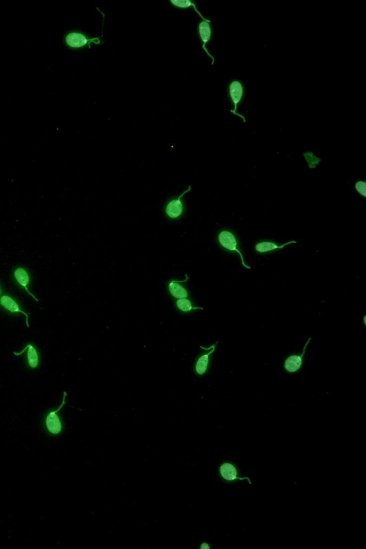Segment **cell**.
I'll use <instances>...</instances> for the list:
<instances>
[{
	"instance_id": "3957f363",
	"label": "cell",
	"mask_w": 366,
	"mask_h": 549,
	"mask_svg": "<svg viewBox=\"0 0 366 549\" xmlns=\"http://www.w3.org/2000/svg\"><path fill=\"white\" fill-rule=\"evenodd\" d=\"M191 190V186H189L183 193L173 196L169 199L164 205V214L170 220H178L185 216L186 213V205L184 195Z\"/></svg>"
},
{
	"instance_id": "4fadbf2b",
	"label": "cell",
	"mask_w": 366,
	"mask_h": 549,
	"mask_svg": "<svg viewBox=\"0 0 366 549\" xmlns=\"http://www.w3.org/2000/svg\"><path fill=\"white\" fill-rule=\"evenodd\" d=\"M175 305L177 310L183 313H188L197 310H203L201 307L195 306L191 299L188 297L175 300Z\"/></svg>"
},
{
	"instance_id": "277c9868",
	"label": "cell",
	"mask_w": 366,
	"mask_h": 549,
	"mask_svg": "<svg viewBox=\"0 0 366 549\" xmlns=\"http://www.w3.org/2000/svg\"><path fill=\"white\" fill-rule=\"evenodd\" d=\"M67 396V394L65 391L63 393V399H62L60 407L57 410L52 411V412H49L45 418L44 425H45V430L50 435H60L63 431V422H62V419L60 418V415H58V412L61 410L62 407L65 406Z\"/></svg>"
},
{
	"instance_id": "9c48e42d",
	"label": "cell",
	"mask_w": 366,
	"mask_h": 549,
	"mask_svg": "<svg viewBox=\"0 0 366 549\" xmlns=\"http://www.w3.org/2000/svg\"><path fill=\"white\" fill-rule=\"evenodd\" d=\"M311 340V338H309V339L307 341L301 355H292V356H289L288 358L285 359V363H284V368H285V371L289 373H295L299 371L303 366V358L304 356L307 346L309 344Z\"/></svg>"
},
{
	"instance_id": "5b68a950",
	"label": "cell",
	"mask_w": 366,
	"mask_h": 549,
	"mask_svg": "<svg viewBox=\"0 0 366 549\" xmlns=\"http://www.w3.org/2000/svg\"><path fill=\"white\" fill-rule=\"evenodd\" d=\"M228 95L233 105V109L231 110V113L235 116L243 118L244 123H245L246 120L244 117L237 113L238 106L242 102L244 97V87L242 82L239 80H233L228 86Z\"/></svg>"
},
{
	"instance_id": "8992f818",
	"label": "cell",
	"mask_w": 366,
	"mask_h": 549,
	"mask_svg": "<svg viewBox=\"0 0 366 549\" xmlns=\"http://www.w3.org/2000/svg\"><path fill=\"white\" fill-rule=\"evenodd\" d=\"M189 277L188 274H185V279L183 280L170 279L167 282V290L168 293L172 298L178 299L186 298L190 297V291L185 285L188 282Z\"/></svg>"
},
{
	"instance_id": "e0dca14e",
	"label": "cell",
	"mask_w": 366,
	"mask_h": 549,
	"mask_svg": "<svg viewBox=\"0 0 366 549\" xmlns=\"http://www.w3.org/2000/svg\"><path fill=\"white\" fill-rule=\"evenodd\" d=\"M356 190L360 195L366 197V183L365 181H358L355 185Z\"/></svg>"
},
{
	"instance_id": "9a60e30c",
	"label": "cell",
	"mask_w": 366,
	"mask_h": 549,
	"mask_svg": "<svg viewBox=\"0 0 366 549\" xmlns=\"http://www.w3.org/2000/svg\"><path fill=\"white\" fill-rule=\"evenodd\" d=\"M26 350H27V360L29 366L33 368L37 367L39 363L38 354H37V352L36 351L35 348H34L32 345H28V346H27L24 349H23V351L20 352V353H16V352H14V354L16 355V356H19V355L22 354L23 352L25 351Z\"/></svg>"
},
{
	"instance_id": "6da1fadb",
	"label": "cell",
	"mask_w": 366,
	"mask_h": 549,
	"mask_svg": "<svg viewBox=\"0 0 366 549\" xmlns=\"http://www.w3.org/2000/svg\"><path fill=\"white\" fill-rule=\"evenodd\" d=\"M216 241L220 248L224 251L230 253H237L241 257L243 266L245 269H250V266H247L244 261V257L241 250L239 237L236 233L230 229H223L218 232L216 236Z\"/></svg>"
},
{
	"instance_id": "30bf717a",
	"label": "cell",
	"mask_w": 366,
	"mask_h": 549,
	"mask_svg": "<svg viewBox=\"0 0 366 549\" xmlns=\"http://www.w3.org/2000/svg\"><path fill=\"white\" fill-rule=\"evenodd\" d=\"M292 243H296V241H291L288 242V243H284L283 245H280L277 242L270 241H263L258 242L256 243L255 246V250L256 253H260V254H265V253H268L272 252V251H276V250L282 249L288 245L292 244Z\"/></svg>"
},
{
	"instance_id": "52a82bcc",
	"label": "cell",
	"mask_w": 366,
	"mask_h": 549,
	"mask_svg": "<svg viewBox=\"0 0 366 549\" xmlns=\"http://www.w3.org/2000/svg\"><path fill=\"white\" fill-rule=\"evenodd\" d=\"M218 343V342H216L214 345L208 348V351H207L208 352L202 353L195 360L194 371L195 374L198 375V376H203L208 371L210 364V357L216 351V347Z\"/></svg>"
},
{
	"instance_id": "2e32d148",
	"label": "cell",
	"mask_w": 366,
	"mask_h": 549,
	"mask_svg": "<svg viewBox=\"0 0 366 549\" xmlns=\"http://www.w3.org/2000/svg\"><path fill=\"white\" fill-rule=\"evenodd\" d=\"M170 3L175 7L180 8V9H188V8L193 7L195 12L198 13V15L203 21L208 20V19L203 17L199 10L197 9L196 4L193 1H190V0H170Z\"/></svg>"
},
{
	"instance_id": "8fae6325",
	"label": "cell",
	"mask_w": 366,
	"mask_h": 549,
	"mask_svg": "<svg viewBox=\"0 0 366 549\" xmlns=\"http://www.w3.org/2000/svg\"><path fill=\"white\" fill-rule=\"evenodd\" d=\"M220 473H221V476L226 481H235L236 479L241 480L243 481L244 479H247L249 483L251 484L250 479L248 478H240L238 477L237 469L236 467L233 466L232 463H223L222 466L220 468Z\"/></svg>"
},
{
	"instance_id": "7c38bea8",
	"label": "cell",
	"mask_w": 366,
	"mask_h": 549,
	"mask_svg": "<svg viewBox=\"0 0 366 549\" xmlns=\"http://www.w3.org/2000/svg\"><path fill=\"white\" fill-rule=\"evenodd\" d=\"M0 305H2L4 308L10 311L11 313H21L24 314L26 316V324H27V326L29 328V323H28V320H29L28 314L21 310L17 302L14 301L11 297L7 296V295H4V296L1 297V299H0Z\"/></svg>"
},
{
	"instance_id": "ac0fdd59",
	"label": "cell",
	"mask_w": 366,
	"mask_h": 549,
	"mask_svg": "<svg viewBox=\"0 0 366 549\" xmlns=\"http://www.w3.org/2000/svg\"><path fill=\"white\" fill-rule=\"evenodd\" d=\"M0 293H1V290H0Z\"/></svg>"
},
{
	"instance_id": "5bb4252c",
	"label": "cell",
	"mask_w": 366,
	"mask_h": 549,
	"mask_svg": "<svg viewBox=\"0 0 366 549\" xmlns=\"http://www.w3.org/2000/svg\"><path fill=\"white\" fill-rule=\"evenodd\" d=\"M14 277H15L16 280H17V282H19V285H22V287H24L26 291H27L28 293H29V295H30L31 296L33 297L36 301L38 302V300L36 298L35 296H34V295H32V294L29 291V290H28L27 285L29 282V277L27 271L23 269H17V270H16L15 272H14Z\"/></svg>"
},
{
	"instance_id": "ba28073f",
	"label": "cell",
	"mask_w": 366,
	"mask_h": 549,
	"mask_svg": "<svg viewBox=\"0 0 366 549\" xmlns=\"http://www.w3.org/2000/svg\"><path fill=\"white\" fill-rule=\"evenodd\" d=\"M212 33H213V31H212L211 20H209V19L207 21L203 20L199 23V24H198V34H199V37L202 42V47H203L205 52H206L207 55L212 59V65H213L215 62L214 57L210 54L209 51L206 47V44L211 40Z\"/></svg>"
},
{
	"instance_id": "7a4b0ae2",
	"label": "cell",
	"mask_w": 366,
	"mask_h": 549,
	"mask_svg": "<svg viewBox=\"0 0 366 549\" xmlns=\"http://www.w3.org/2000/svg\"><path fill=\"white\" fill-rule=\"evenodd\" d=\"M62 41H63L64 45L71 50H80V49L85 48V47L90 48L91 43L96 44L101 43L100 37L91 38L79 30L68 31L64 34Z\"/></svg>"
}]
</instances>
